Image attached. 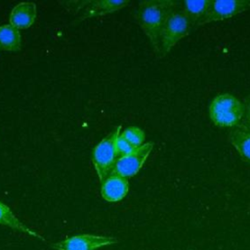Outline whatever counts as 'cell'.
Masks as SVG:
<instances>
[{
	"mask_svg": "<svg viewBox=\"0 0 250 250\" xmlns=\"http://www.w3.org/2000/svg\"><path fill=\"white\" fill-rule=\"evenodd\" d=\"M250 10V0H211L207 13L198 26L232 18Z\"/></svg>",
	"mask_w": 250,
	"mask_h": 250,
	"instance_id": "7",
	"label": "cell"
},
{
	"mask_svg": "<svg viewBox=\"0 0 250 250\" xmlns=\"http://www.w3.org/2000/svg\"><path fill=\"white\" fill-rule=\"evenodd\" d=\"M177 4L178 1L172 0H148L141 2L138 6L136 19L156 55L159 52L163 28Z\"/></svg>",
	"mask_w": 250,
	"mask_h": 250,
	"instance_id": "1",
	"label": "cell"
},
{
	"mask_svg": "<svg viewBox=\"0 0 250 250\" xmlns=\"http://www.w3.org/2000/svg\"><path fill=\"white\" fill-rule=\"evenodd\" d=\"M192 28L191 22L177 4V8L171 14L163 28L157 57H165L180 40L190 33Z\"/></svg>",
	"mask_w": 250,
	"mask_h": 250,
	"instance_id": "4",
	"label": "cell"
},
{
	"mask_svg": "<svg viewBox=\"0 0 250 250\" xmlns=\"http://www.w3.org/2000/svg\"><path fill=\"white\" fill-rule=\"evenodd\" d=\"M243 115L242 103L230 94H221L213 99L209 106V117L221 128H235Z\"/></svg>",
	"mask_w": 250,
	"mask_h": 250,
	"instance_id": "2",
	"label": "cell"
},
{
	"mask_svg": "<svg viewBox=\"0 0 250 250\" xmlns=\"http://www.w3.org/2000/svg\"><path fill=\"white\" fill-rule=\"evenodd\" d=\"M79 4L81 5V7L78 9H83L80 20H86L116 12L129 5L130 2L126 0H90L79 2Z\"/></svg>",
	"mask_w": 250,
	"mask_h": 250,
	"instance_id": "8",
	"label": "cell"
},
{
	"mask_svg": "<svg viewBox=\"0 0 250 250\" xmlns=\"http://www.w3.org/2000/svg\"><path fill=\"white\" fill-rule=\"evenodd\" d=\"M37 15L36 5L33 2H21L17 4L10 13V24L20 29L30 27Z\"/></svg>",
	"mask_w": 250,
	"mask_h": 250,
	"instance_id": "10",
	"label": "cell"
},
{
	"mask_svg": "<svg viewBox=\"0 0 250 250\" xmlns=\"http://www.w3.org/2000/svg\"><path fill=\"white\" fill-rule=\"evenodd\" d=\"M101 185L102 197L107 202L120 201L129 191L128 179L117 175H109Z\"/></svg>",
	"mask_w": 250,
	"mask_h": 250,
	"instance_id": "9",
	"label": "cell"
},
{
	"mask_svg": "<svg viewBox=\"0 0 250 250\" xmlns=\"http://www.w3.org/2000/svg\"><path fill=\"white\" fill-rule=\"evenodd\" d=\"M152 148L153 143H146L131 153L119 157L110 175H117L126 179L135 176L144 166Z\"/></svg>",
	"mask_w": 250,
	"mask_h": 250,
	"instance_id": "6",
	"label": "cell"
},
{
	"mask_svg": "<svg viewBox=\"0 0 250 250\" xmlns=\"http://www.w3.org/2000/svg\"><path fill=\"white\" fill-rule=\"evenodd\" d=\"M229 141L236 149L240 158L250 163V130L241 126L232 128L229 134Z\"/></svg>",
	"mask_w": 250,
	"mask_h": 250,
	"instance_id": "12",
	"label": "cell"
},
{
	"mask_svg": "<svg viewBox=\"0 0 250 250\" xmlns=\"http://www.w3.org/2000/svg\"><path fill=\"white\" fill-rule=\"evenodd\" d=\"M115 147H116V151H117V154L119 157L127 155V154L131 153L132 151H134L135 148H137V147H134L127 140H125L121 136V133L119 134V136L116 139Z\"/></svg>",
	"mask_w": 250,
	"mask_h": 250,
	"instance_id": "16",
	"label": "cell"
},
{
	"mask_svg": "<svg viewBox=\"0 0 250 250\" xmlns=\"http://www.w3.org/2000/svg\"><path fill=\"white\" fill-rule=\"evenodd\" d=\"M21 46V36L18 28L12 24L0 26V48L5 51H19Z\"/></svg>",
	"mask_w": 250,
	"mask_h": 250,
	"instance_id": "14",
	"label": "cell"
},
{
	"mask_svg": "<svg viewBox=\"0 0 250 250\" xmlns=\"http://www.w3.org/2000/svg\"><path fill=\"white\" fill-rule=\"evenodd\" d=\"M121 136L127 140L134 147H139L144 145L146 135L145 132L136 126H130L127 127L122 133Z\"/></svg>",
	"mask_w": 250,
	"mask_h": 250,
	"instance_id": "15",
	"label": "cell"
},
{
	"mask_svg": "<svg viewBox=\"0 0 250 250\" xmlns=\"http://www.w3.org/2000/svg\"><path fill=\"white\" fill-rule=\"evenodd\" d=\"M0 49H1V48H0Z\"/></svg>",
	"mask_w": 250,
	"mask_h": 250,
	"instance_id": "18",
	"label": "cell"
},
{
	"mask_svg": "<svg viewBox=\"0 0 250 250\" xmlns=\"http://www.w3.org/2000/svg\"><path fill=\"white\" fill-rule=\"evenodd\" d=\"M121 133V125H118L94 147L92 162L95 167L100 183H103L112 172V169L119 158L115 142Z\"/></svg>",
	"mask_w": 250,
	"mask_h": 250,
	"instance_id": "3",
	"label": "cell"
},
{
	"mask_svg": "<svg viewBox=\"0 0 250 250\" xmlns=\"http://www.w3.org/2000/svg\"><path fill=\"white\" fill-rule=\"evenodd\" d=\"M117 242L118 240L112 236L82 233L55 242L51 247L55 250H98Z\"/></svg>",
	"mask_w": 250,
	"mask_h": 250,
	"instance_id": "5",
	"label": "cell"
},
{
	"mask_svg": "<svg viewBox=\"0 0 250 250\" xmlns=\"http://www.w3.org/2000/svg\"><path fill=\"white\" fill-rule=\"evenodd\" d=\"M211 0H185L178 1L179 8L191 22L193 28L197 27L209 8Z\"/></svg>",
	"mask_w": 250,
	"mask_h": 250,
	"instance_id": "13",
	"label": "cell"
},
{
	"mask_svg": "<svg viewBox=\"0 0 250 250\" xmlns=\"http://www.w3.org/2000/svg\"><path fill=\"white\" fill-rule=\"evenodd\" d=\"M242 105H243V115H242L241 123L239 126L250 130V93L245 97L244 101L242 102Z\"/></svg>",
	"mask_w": 250,
	"mask_h": 250,
	"instance_id": "17",
	"label": "cell"
},
{
	"mask_svg": "<svg viewBox=\"0 0 250 250\" xmlns=\"http://www.w3.org/2000/svg\"><path fill=\"white\" fill-rule=\"evenodd\" d=\"M0 225L11 228L12 229L22 232L26 235L38 238L42 241H45V238L40 235L35 230L31 229L29 227L24 225L12 211V209L6 205L4 202L0 201Z\"/></svg>",
	"mask_w": 250,
	"mask_h": 250,
	"instance_id": "11",
	"label": "cell"
}]
</instances>
